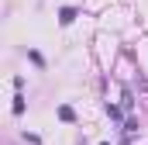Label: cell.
Returning <instances> with one entry per match:
<instances>
[{
	"label": "cell",
	"mask_w": 148,
	"mask_h": 145,
	"mask_svg": "<svg viewBox=\"0 0 148 145\" xmlns=\"http://www.w3.org/2000/svg\"><path fill=\"white\" fill-rule=\"evenodd\" d=\"M59 21H62V24H73V21H76V10H73V7H62V10H59Z\"/></svg>",
	"instance_id": "6da1fadb"
},
{
	"label": "cell",
	"mask_w": 148,
	"mask_h": 145,
	"mask_svg": "<svg viewBox=\"0 0 148 145\" xmlns=\"http://www.w3.org/2000/svg\"><path fill=\"white\" fill-rule=\"evenodd\" d=\"M59 117H62V121H76V110L73 107H59Z\"/></svg>",
	"instance_id": "7a4b0ae2"
},
{
	"label": "cell",
	"mask_w": 148,
	"mask_h": 145,
	"mask_svg": "<svg viewBox=\"0 0 148 145\" xmlns=\"http://www.w3.org/2000/svg\"><path fill=\"white\" fill-rule=\"evenodd\" d=\"M14 114H24V97H14Z\"/></svg>",
	"instance_id": "3957f363"
}]
</instances>
